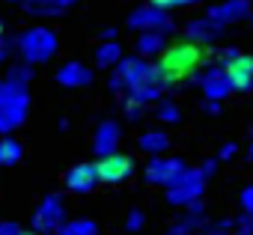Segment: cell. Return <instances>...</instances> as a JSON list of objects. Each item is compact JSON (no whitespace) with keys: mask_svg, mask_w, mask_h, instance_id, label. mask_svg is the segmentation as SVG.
I'll return each mask as SVG.
<instances>
[{"mask_svg":"<svg viewBox=\"0 0 253 235\" xmlns=\"http://www.w3.org/2000/svg\"><path fill=\"white\" fill-rule=\"evenodd\" d=\"M206 57H209V48L206 45H197L191 39H182L176 45H167V51L158 57L155 69L161 72V78L167 80V86L173 89L176 83L182 80H194L197 72L206 66Z\"/></svg>","mask_w":253,"mask_h":235,"instance_id":"cell-1","label":"cell"},{"mask_svg":"<svg viewBox=\"0 0 253 235\" xmlns=\"http://www.w3.org/2000/svg\"><path fill=\"white\" fill-rule=\"evenodd\" d=\"M15 51L21 57V63H30V66H45L57 57L60 51V39L51 27L45 24H36V27H27L15 36Z\"/></svg>","mask_w":253,"mask_h":235,"instance_id":"cell-2","label":"cell"},{"mask_svg":"<svg viewBox=\"0 0 253 235\" xmlns=\"http://www.w3.org/2000/svg\"><path fill=\"white\" fill-rule=\"evenodd\" d=\"M30 113V92L27 86H18L12 80H0V137L12 134L15 128L24 125Z\"/></svg>","mask_w":253,"mask_h":235,"instance_id":"cell-3","label":"cell"},{"mask_svg":"<svg viewBox=\"0 0 253 235\" xmlns=\"http://www.w3.org/2000/svg\"><path fill=\"white\" fill-rule=\"evenodd\" d=\"M66 220H69V211H66L63 194H45L39 199V205L33 208L30 229H36L39 235H57Z\"/></svg>","mask_w":253,"mask_h":235,"instance_id":"cell-4","label":"cell"},{"mask_svg":"<svg viewBox=\"0 0 253 235\" xmlns=\"http://www.w3.org/2000/svg\"><path fill=\"white\" fill-rule=\"evenodd\" d=\"M203 191H206V176H203V170H197V167H188L182 176H176V179L167 185L164 196H167V202H170V205L188 208L191 202L203 199Z\"/></svg>","mask_w":253,"mask_h":235,"instance_id":"cell-5","label":"cell"},{"mask_svg":"<svg viewBox=\"0 0 253 235\" xmlns=\"http://www.w3.org/2000/svg\"><path fill=\"white\" fill-rule=\"evenodd\" d=\"M128 30L131 33H161V36H170L176 30V21L167 9L161 6H137L131 15H128Z\"/></svg>","mask_w":253,"mask_h":235,"instance_id":"cell-6","label":"cell"},{"mask_svg":"<svg viewBox=\"0 0 253 235\" xmlns=\"http://www.w3.org/2000/svg\"><path fill=\"white\" fill-rule=\"evenodd\" d=\"M152 72V63L140 54H131V57H122L116 63V69H110V89L113 92H128L134 83H140L146 75Z\"/></svg>","mask_w":253,"mask_h":235,"instance_id":"cell-7","label":"cell"},{"mask_svg":"<svg viewBox=\"0 0 253 235\" xmlns=\"http://www.w3.org/2000/svg\"><path fill=\"white\" fill-rule=\"evenodd\" d=\"M194 83L203 89L206 101H223V98L232 92V83H229V78H226V66H220L217 60L209 63L206 69H200L197 78H194Z\"/></svg>","mask_w":253,"mask_h":235,"instance_id":"cell-8","label":"cell"},{"mask_svg":"<svg viewBox=\"0 0 253 235\" xmlns=\"http://www.w3.org/2000/svg\"><path fill=\"white\" fill-rule=\"evenodd\" d=\"M95 164H98V179L104 185H122L134 173V158L125 155V152H113L107 158H98Z\"/></svg>","mask_w":253,"mask_h":235,"instance_id":"cell-9","label":"cell"},{"mask_svg":"<svg viewBox=\"0 0 253 235\" xmlns=\"http://www.w3.org/2000/svg\"><path fill=\"white\" fill-rule=\"evenodd\" d=\"M170 86H167V80L161 78V72L152 66V72L140 80V83H134L128 92H125V98H128V101H137V104H158L161 98H164V92H167Z\"/></svg>","mask_w":253,"mask_h":235,"instance_id":"cell-10","label":"cell"},{"mask_svg":"<svg viewBox=\"0 0 253 235\" xmlns=\"http://www.w3.org/2000/svg\"><path fill=\"white\" fill-rule=\"evenodd\" d=\"M188 170V164L182 158H167V155H158V158H149L143 176L149 185H158V188H167L176 176H182Z\"/></svg>","mask_w":253,"mask_h":235,"instance_id":"cell-11","label":"cell"},{"mask_svg":"<svg viewBox=\"0 0 253 235\" xmlns=\"http://www.w3.org/2000/svg\"><path fill=\"white\" fill-rule=\"evenodd\" d=\"M98 182H101L98 179V164H92V161H81V164L69 167L66 176H63V185L72 194H89V191H95Z\"/></svg>","mask_w":253,"mask_h":235,"instance_id":"cell-12","label":"cell"},{"mask_svg":"<svg viewBox=\"0 0 253 235\" xmlns=\"http://www.w3.org/2000/svg\"><path fill=\"white\" fill-rule=\"evenodd\" d=\"M206 15L223 27L229 24H241V21H250L253 15V6H250V0H223V3H214L206 9Z\"/></svg>","mask_w":253,"mask_h":235,"instance_id":"cell-13","label":"cell"},{"mask_svg":"<svg viewBox=\"0 0 253 235\" xmlns=\"http://www.w3.org/2000/svg\"><path fill=\"white\" fill-rule=\"evenodd\" d=\"M119 140H122V128L116 119H101L92 131V152L98 158H107L113 152H119Z\"/></svg>","mask_w":253,"mask_h":235,"instance_id":"cell-14","label":"cell"},{"mask_svg":"<svg viewBox=\"0 0 253 235\" xmlns=\"http://www.w3.org/2000/svg\"><path fill=\"white\" fill-rule=\"evenodd\" d=\"M57 83L60 86H66V89H81V86H89L92 80H95V72L86 66V63H81V60H69V63H63L60 69H57Z\"/></svg>","mask_w":253,"mask_h":235,"instance_id":"cell-15","label":"cell"},{"mask_svg":"<svg viewBox=\"0 0 253 235\" xmlns=\"http://www.w3.org/2000/svg\"><path fill=\"white\" fill-rule=\"evenodd\" d=\"M223 24H217V21H211L209 15H203V18H191L188 24H185V39H191V42H197V45H214L220 36H223Z\"/></svg>","mask_w":253,"mask_h":235,"instance_id":"cell-16","label":"cell"},{"mask_svg":"<svg viewBox=\"0 0 253 235\" xmlns=\"http://www.w3.org/2000/svg\"><path fill=\"white\" fill-rule=\"evenodd\" d=\"M226 78L232 83V92H250L253 89V54H238L232 63H226Z\"/></svg>","mask_w":253,"mask_h":235,"instance_id":"cell-17","label":"cell"},{"mask_svg":"<svg viewBox=\"0 0 253 235\" xmlns=\"http://www.w3.org/2000/svg\"><path fill=\"white\" fill-rule=\"evenodd\" d=\"M81 0H24L21 9L30 18H57V15H63L66 9H72Z\"/></svg>","mask_w":253,"mask_h":235,"instance_id":"cell-18","label":"cell"},{"mask_svg":"<svg viewBox=\"0 0 253 235\" xmlns=\"http://www.w3.org/2000/svg\"><path fill=\"white\" fill-rule=\"evenodd\" d=\"M137 149L140 152H146L149 158H158V155H164L167 149H170V137H167V131H143L140 137H137Z\"/></svg>","mask_w":253,"mask_h":235,"instance_id":"cell-19","label":"cell"},{"mask_svg":"<svg viewBox=\"0 0 253 235\" xmlns=\"http://www.w3.org/2000/svg\"><path fill=\"white\" fill-rule=\"evenodd\" d=\"M167 51V36L161 33H137V42H134V54L140 57H161Z\"/></svg>","mask_w":253,"mask_h":235,"instance_id":"cell-20","label":"cell"},{"mask_svg":"<svg viewBox=\"0 0 253 235\" xmlns=\"http://www.w3.org/2000/svg\"><path fill=\"white\" fill-rule=\"evenodd\" d=\"M122 57H125V54H122V45H119V42H98V48H95V54H92V60H95L98 69H116V63H119Z\"/></svg>","mask_w":253,"mask_h":235,"instance_id":"cell-21","label":"cell"},{"mask_svg":"<svg viewBox=\"0 0 253 235\" xmlns=\"http://www.w3.org/2000/svg\"><path fill=\"white\" fill-rule=\"evenodd\" d=\"M21 158H24V143L21 140H15L12 134L0 137V167H15Z\"/></svg>","mask_w":253,"mask_h":235,"instance_id":"cell-22","label":"cell"},{"mask_svg":"<svg viewBox=\"0 0 253 235\" xmlns=\"http://www.w3.org/2000/svg\"><path fill=\"white\" fill-rule=\"evenodd\" d=\"M57 235H98V223L89 217H75V220H66Z\"/></svg>","mask_w":253,"mask_h":235,"instance_id":"cell-23","label":"cell"},{"mask_svg":"<svg viewBox=\"0 0 253 235\" xmlns=\"http://www.w3.org/2000/svg\"><path fill=\"white\" fill-rule=\"evenodd\" d=\"M155 119H161L167 125H176V122H182V110H179V104L173 98H161L155 104Z\"/></svg>","mask_w":253,"mask_h":235,"instance_id":"cell-24","label":"cell"},{"mask_svg":"<svg viewBox=\"0 0 253 235\" xmlns=\"http://www.w3.org/2000/svg\"><path fill=\"white\" fill-rule=\"evenodd\" d=\"M33 69H36V66H30V63H15V66L9 69L6 80H12V83H18V86H30V80H33Z\"/></svg>","mask_w":253,"mask_h":235,"instance_id":"cell-25","label":"cell"},{"mask_svg":"<svg viewBox=\"0 0 253 235\" xmlns=\"http://www.w3.org/2000/svg\"><path fill=\"white\" fill-rule=\"evenodd\" d=\"M235 232V220L229 217H220V220H211L200 229V235H232Z\"/></svg>","mask_w":253,"mask_h":235,"instance_id":"cell-26","label":"cell"},{"mask_svg":"<svg viewBox=\"0 0 253 235\" xmlns=\"http://www.w3.org/2000/svg\"><path fill=\"white\" fill-rule=\"evenodd\" d=\"M143 226H146V214H143L140 208H131L128 217H125V232H128V235H137Z\"/></svg>","mask_w":253,"mask_h":235,"instance_id":"cell-27","label":"cell"},{"mask_svg":"<svg viewBox=\"0 0 253 235\" xmlns=\"http://www.w3.org/2000/svg\"><path fill=\"white\" fill-rule=\"evenodd\" d=\"M122 113H125V119H128V122H140V119H143V113H146V107L137 104V101H128V98H125Z\"/></svg>","mask_w":253,"mask_h":235,"instance_id":"cell-28","label":"cell"},{"mask_svg":"<svg viewBox=\"0 0 253 235\" xmlns=\"http://www.w3.org/2000/svg\"><path fill=\"white\" fill-rule=\"evenodd\" d=\"M152 6H161V9H167V12H173V9H185V6H197V3H203V0H149Z\"/></svg>","mask_w":253,"mask_h":235,"instance_id":"cell-29","label":"cell"},{"mask_svg":"<svg viewBox=\"0 0 253 235\" xmlns=\"http://www.w3.org/2000/svg\"><path fill=\"white\" fill-rule=\"evenodd\" d=\"M12 51H15V39L3 30V33H0V63H6L12 57Z\"/></svg>","mask_w":253,"mask_h":235,"instance_id":"cell-30","label":"cell"},{"mask_svg":"<svg viewBox=\"0 0 253 235\" xmlns=\"http://www.w3.org/2000/svg\"><path fill=\"white\" fill-rule=\"evenodd\" d=\"M238 202H241V211H244V214H253V185H247V188L241 191Z\"/></svg>","mask_w":253,"mask_h":235,"instance_id":"cell-31","label":"cell"},{"mask_svg":"<svg viewBox=\"0 0 253 235\" xmlns=\"http://www.w3.org/2000/svg\"><path fill=\"white\" fill-rule=\"evenodd\" d=\"M235 229L244 232V235H253V214H241V217H235Z\"/></svg>","mask_w":253,"mask_h":235,"instance_id":"cell-32","label":"cell"},{"mask_svg":"<svg viewBox=\"0 0 253 235\" xmlns=\"http://www.w3.org/2000/svg\"><path fill=\"white\" fill-rule=\"evenodd\" d=\"M24 226L15 223V220H0V235H21Z\"/></svg>","mask_w":253,"mask_h":235,"instance_id":"cell-33","label":"cell"},{"mask_svg":"<svg viewBox=\"0 0 253 235\" xmlns=\"http://www.w3.org/2000/svg\"><path fill=\"white\" fill-rule=\"evenodd\" d=\"M235 152H238V146H235V143H223V146H220V152H217V161H229V158H235Z\"/></svg>","mask_w":253,"mask_h":235,"instance_id":"cell-34","label":"cell"},{"mask_svg":"<svg viewBox=\"0 0 253 235\" xmlns=\"http://www.w3.org/2000/svg\"><path fill=\"white\" fill-rule=\"evenodd\" d=\"M217 164H220L217 158H209V161L200 167V170H203V176H206V179H209V176H214V173H217Z\"/></svg>","mask_w":253,"mask_h":235,"instance_id":"cell-35","label":"cell"},{"mask_svg":"<svg viewBox=\"0 0 253 235\" xmlns=\"http://www.w3.org/2000/svg\"><path fill=\"white\" fill-rule=\"evenodd\" d=\"M203 110H206L209 116H217V113H220V101H206V104H203Z\"/></svg>","mask_w":253,"mask_h":235,"instance_id":"cell-36","label":"cell"},{"mask_svg":"<svg viewBox=\"0 0 253 235\" xmlns=\"http://www.w3.org/2000/svg\"><path fill=\"white\" fill-rule=\"evenodd\" d=\"M101 42H116V27H104L101 30Z\"/></svg>","mask_w":253,"mask_h":235,"instance_id":"cell-37","label":"cell"},{"mask_svg":"<svg viewBox=\"0 0 253 235\" xmlns=\"http://www.w3.org/2000/svg\"><path fill=\"white\" fill-rule=\"evenodd\" d=\"M247 161H250V164H253V140H250V143H247Z\"/></svg>","mask_w":253,"mask_h":235,"instance_id":"cell-38","label":"cell"},{"mask_svg":"<svg viewBox=\"0 0 253 235\" xmlns=\"http://www.w3.org/2000/svg\"><path fill=\"white\" fill-rule=\"evenodd\" d=\"M3 3H15V6H21V3H24V0H3Z\"/></svg>","mask_w":253,"mask_h":235,"instance_id":"cell-39","label":"cell"},{"mask_svg":"<svg viewBox=\"0 0 253 235\" xmlns=\"http://www.w3.org/2000/svg\"><path fill=\"white\" fill-rule=\"evenodd\" d=\"M21 235H39V232H36V229H24Z\"/></svg>","mask_w":253,"mask_h":235,"instance_id":"cell-40","label":"cell"},{"mask_svg":"<svg viewBox=\"0 0 253 235\" xmlns=\"http://www.w3.org/2000/svg\"><path fill=\"white\" fill-rule=\"evenodd\" d=\"M232 235H244V232H238V229H235V232H232Z\"/></svg>","mask_w":253,"mask_h":235,"instance_id":"cell-41","label":"cell"}]
</instances>
